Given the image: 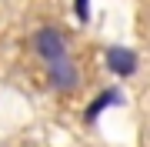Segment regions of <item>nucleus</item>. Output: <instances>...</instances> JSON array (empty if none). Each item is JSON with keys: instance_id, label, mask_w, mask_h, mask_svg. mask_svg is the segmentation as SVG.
<instances>
[{"instance_id": "nucleus-1", "label": "nucleus", "mask_w": 150, "mask_h": 147, "mask_svg": "<svg viewBox=\"0 0 150 147\" xmlns=\"http://www.w3.org/2000/svg\"><path fill=\"white\" fill-rule=\"evenodd\" d=\"M33 50H37V57L47 67L57 64V60H64V57H70L67 37H64V30H57V27H40L37 33H33Z\"/></svg>"}, {"instance_id": "nucleus-2", "label": "nucleus", "mask_w": 150, "mask_h": 147, "mask_svg": "<svg viewBox=\"0 0 150 147\" xmlns=\"http://www.w3.org/2000/svg\"><path fill=\"white\" fill-rule=\"evenodd\" d=\"M103 64H107V70L117 74V77H134L137 67H140V57H137V50H130V47H107L103 50Z\"/></svg>"}, {"instance_id": "nucleus-3", "label": "nucleus", "mask_w": 150, "mask_h": 147, "mask_svg": "<svg viewBox=\"0 0 150 147\" xmlns=\"http://www.w3.org/2000/svg\"><path fill=\"white\" fill-rule=\"evenodd\" d=\"M47 80H50V87H54V90H74L77 84H80L77 64H74L70 57L57 60V64H50V67H47Z\"/></svg>"}, {"instance_id": "nucleus-4", "label": "nucleus", "mask_w": 150, "mask_h": 147, "mask_svg": "<svg viewBox=\"0 0 150 147\" xmlns=\"http://www.w3.org/2000/svg\"><path fill=\"white\" fill-rule=\"evenodd\" d=\"M117 104H123V94H120L117 87H107V90H100V94H97V97H93V100L83 107V120H87V124H97L103 110L117 107Z\"/></svg>"}, {"instance_id": "nucleus-5", "label": "nucleus", "mask_w": 150, "mask_h": 147, "mask_svg": "<svg viewBox=\"0 0 150 147\" xmlns=\"http://www.w3.org/2000/svg\"><path fill=\"white\" fill-rule=\"evenodd\" d=\"M74 13H77V20H90V0H74Z\"/></svg>"}]
</instances>
